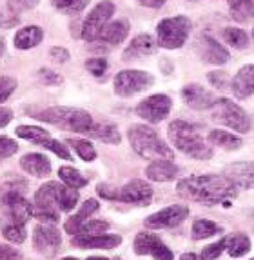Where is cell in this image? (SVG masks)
<instances>
[{"mask_svg": "<svg viewBox=\"0 0 254 260\" xmlns=\"http://www.w3.org/2000/svg\"><path fill=\"white\" fill-rule=\"evenodd\" d=\"M42 40H44V29L40 26H24L13 37L15 48L22 49V51L37 48Z\"/></svg>", "mask_w": 254, "mask_h": 260, "instance_id": "484cf974", "label": "cell"}, {"mask_svg": "<svg viewBox=\"0 0 254 260\" xmlns=\"http://www.w3.org/2000/svg\"><path fill=\"white\" fill-rule=\"evenodd\" d=\"M252 37H254V31H252Z\"/></svg>", "mask_w": 254, "mask_h": 260, "instance_id": "6125c7cd", "label": "cell"}, {"mask_svg": "<svg viewBox=\"0 0 254 260\" xmlns=\"http://www.w3.org/2000/svg\"><path fill=\"white\" fill-rule=\"evenodd\" d=\"M39 77H40V80H42L44 84H48V86H60V84L64 82L62 75H58L53 70H48V68H42V70L39 71Z\"/></svg>", "mask_w": 254, "mask_h": 260, "instance_id": "f6af8a7d", "label": "cell"}, {"mask_svg": "<svg viewBox=\"0 0 254 260\" xmlns=\"http://www.w3.org/2000/svg\"><path fill=\"white\" fill-rule=\"evenodd\" d=\"M0 260H22V253L4 244V246H0Z\"/></svg>", "mask_w": 254, "mask_h": 260, "instance_id": "c3c4849f", "label": "cell"}, {"mask_svg": "<svg viewBox=\"0 0 254 260\" xmlns=\"http://www.w3.org/2000/svg\"><path fill=\"white\" fill-rule=\"evenodd\" d=\"M252 6H254V0H252Z\"/></svg>", "mask_w": 254, "mask_h": 260, "instance_id": "94428289", "label": "cell"}, {"mask_svg": "<svg viewBox=\"0 0 254 260\" xmlns=\"http://www.w3.org/2000/svg\"><path fill=\"white\" fill-rule=\"evenodd\" d=\"M153 187L149 182L142 180V178H133L124 187L118 189V202H125V204H136V206H149L153 200Z\"/></svg>", "mask_w": 254, "mask_h": 260, "instance_id": "9a60e30c", "label": "cell"}, {"mask_svg": "<svg viewBox=\"0 0 254 260\" xmlns=\"http://www.w3.org/2000/svg\"><path fill=\"white\" fill-rule=\"evenodd\" d=\"M205 139H207V142H209V146L225 149V151H238V149L243 146V140H241L238 135L231 133V131H225V129H211L207 133Z\"/></svg>", "mask_w": 254, "mask_h": 260, "instance_id": "d4e9b609", "label": "cell"}, {"mask_svg": "<svg viewBox=\"0 0 254 260\" xmlns=\"http://www.w3.org/2000/svg\"><path fill=\"white\" fill-rule=\"evenodd\" d=\"M69 148H73V151L77 153L84 162H93L96 160V149L93 146V142L87 139H67Z\"/></svg>", "mask_w": 254, "mask_h": 260, "instance_id": "1f68e13d", "label": "cell"}, {"mask_svg": "<svg viewBox=\"0 0 254 260\" xmlns=\"http://www.w3.org/2000/svg\"><path fill=\"white\" fill-rule=\"evenodd\" d=\"M18 24V17L13 13H0V27H13Z\"/></svg>", "mask_w": 254, "mask_h": 260, "instance_id": "681fc988", "label": "cell"}, {"mask_svg": "<svg viewBox=\"0 0 254 260\" xmlns=\"http://www.w3.org/2000/svg\"><path fill=\"white\" fill-rule=\"evenodd\" d=\"M209 111H211L212 122L224 127L238 131V133H249L252 129V118L247 115V111L240 104H236L231 99H225V96L216 99Z\"/></svg>", "mask_w": 254, "mask_h": 260, "instance_id": "52a82bcc", "label": "cell"}, {"mask_svg": "<svg viewBox=\"0 0 254 260\" xmlns=\"http://www.w3.org/2000/svg\"><path fill=\"white\" fill-rule=\"evenodd\" d=\"M24 184L13 182L0 187V209L4 213L8 222L13 224H26L33 217V204L22 195Z\"/></svg>", "mask_w": 254, "mask_h": 260, "instance_id": "8992f818", "label": "cell"}, {"mask_svg": "<svg viewBox=\"0 0 254 260\" xmlns=\"http://www.w3.org/2000/svg\"><path fill=\"white\" fill-rule=\"evenodd\" d=\"M207 80L211 82L212 87L220 89V91H224V89H231V78L227 77V73H224V71H220V70L207 73Z\"/></svg>", "mask_w": 254, "mask_h": 260, "instance_id": "60d3db41", "label": "cell"}, {"mask_svg": "<svg viewBox=\"0 0 254 260\" xmlns=\"http://www.w3.org/2000/svg\"><path fill=\"white\" fill-rule=\"evenodd\" d=\"M250 260H254V258H250Z\"/></svg>", "mask_w": 254, "mask_h": 260, "instance_id": "be15d7a7", "label": "cell"}, {"mask_svg": "<svg viewBox=\"0 0 254 260\" xmlns=\"http://www.w3.org/2000/svg\"><path fill=\"white\" fill-rule=\"evenodd\" d=\"M15 89H17V80L13 77H8V75L0 77V104L13 95Z\"/></svg>", "mask_w": 254, "mask_h": 260, "instance_id": "7bdbcfd3", "label": "cell"}, {"mask_svg": "<svg viewBox=\"0 0 254 260\" xmlns=\"http://www.w3.org/2000/svg\"><path fill=\"white\" fill-rule=\"evenodd\" d=\"M51 2L56 9L65 11V13H78L89 4V0H51Z\"/></svg>", "mask_w": 254, "mask_h": 260, "instance_id": "74e56055", "label": "cell"}, {"mask_svg": "<svg viewBox=\"0 0 254 260\" xmlns=\"http://www.w3.org/2000/svg\"><path fill=\"white\" fill-rule=\"evenodd\" d=\"M34 118L80 135H87L95 124L93 117L86 109L71 108V106H53V108L39 109L34 113Z\"/></svg>", "mask_w": 254, "mask_h": 260, "instance_id": "277c9868", "label": "cell"}, {"mask_svg": "<svg viewBox=\"0 0 254 260\" xmlns=\"http://www.w3.org/2000/svg\"><path fill=\"white\" fill-rule=\"evenodd\" d=\"M250 239L245 233H234L227 235V253L231 258H241L250 251Z\"/></svg>", "mask_w": 254, "mask_h": 260, "instance_id": "83f0119b", "label": "cell"}, {"mask_svg": "<svg viewBox=\"0 0 254 260\" xmlns=\"http://www.w3.org/2000/svg\"><path fill=\"white\" fill-rule=\"evenodd\" d=\"M2 235H4L6 240H9V242L13 244H22L27 237L26 228L22 224H13V222L2 224Z\"/></svg>", "mask_w": 254, "mask_h": 260, "instance_id": "e575fe53", "label": "cell"}, {"mask_svg": "<svg viewBox=\"0 0 254 260\" xmlns=\"http://www.w3.org/2000/svg\"><path fill=\"white\" fill-rule=\"evenodd\" d=\"M115 4L111 0H102L95 8L91 9L87 17L82 22V37L86 42H96V39L100 37V33L103 31V27L111 22L113 15H115Z\"/></svg>", "mask_w": 254, "mask_h": 260, "instance_id": "9c48e42d", "label": "cell"}, {"mask_svg": "<svg viewBox=\"0 0 254 260\" xmlns=\"http://www.w3.org/2000/svg\"><path fill=\"white\" fill-rule=\"evenodd\" d=\"M40 0H8V6L6 8L9 9V13L13 15H20L24 13V11H29V9L37 8L39 6Z\"/></svg>", "mask_w": 254, "mask_h": 260, "instance_id": "b9f144b4", "label": "cell"}, {"mask_svg": "<svg viewBox=\"0 0 254 260\" xmlns=\"http://www.w3.org/2000/svg\"><path fill=\"white\" fill-rule=\"evenodd\" d=\"M222 39H224V42L227 44L229 48H233V49H247L249 48V35L236 26L225 27V29L222 31Z\"/></svg>", "mask_w": 254, "mask_h": 260, "instance_id": "f1b7e54d", "label": "cell"}, {"mask_svg": "<svg viewBox=\"0 0 254 260\" xmlns=\"http://www.w3.org/2000/svg\"><path fill=\"white\" fill-rule=\"evenodd\" d=\"M58 177H60L62 184L73 187V189H82V187L87 186V178L73 166H62L58 169Z\"/></svg>", "mask_w": 254, "mask_h": 260, "instance_id": "f546056e", "label": "cell"}, {"mask_svg": "<svg viewBox=\"0 0 254 260\" xmlns=\"http://www.w3.org/2000/svg\"><path fill=\"white\" fill-rule=\"evenodd\" d=\"M224 251H227V235H225L224 239L218 240V242H214V244H211V246L203 247L202 258L203 260H216Z\"/></svg>", "mask_w": 254, "mask_h": 260, "instance_id": "f35d334b", "label": "cell"}, {"mask_svg": "<svg viewBox=\"0 0 254 260\" xmlns=\"http://www.w3.org/2000/svg\"><path fill=\"white\" fill-rule=\"evenodd\" d=\"M222 233V228L216 222L207 220V218H198L193 222V239L194 240H205L211 239L214 235Z\"/></svg>", "mask_w": 254, "mask_h": 260, "instance_id": "4dcf8cb0", "label": "cell"}, {"mask_svg": "<svg viewBox=\"0 0 254 260\" xmlns=\"http://www.w3.org/2000/svg\"><path fill=\"white\" fill-rule=\"evenodd\" d=\"M196 53L202 58V62L211 66H224L231 58V53L225 48V44L216 40L209 33H202L196 39Z\"/></svg>", "mask_w": 254, "mask_h": 260, "instance_id": "7c38bea8", "label": "cell"}, {"mask_svg": "<svg viewBox=\"0 0 254 260\" xmlns=\"http://www.w3.org/2000/svg\"><path fill=\"white\" fill-rule=\"evenodd\" d=\"M153 84H155V77L143 70H122L113 78V89L122 99H129L146 91Z\"/></svg>", "mask_w": 254, "mask_h": 260, "instance_id": "ba28073f", "label": "cell"}, {"mask_svg": "<svg viewBox=\"0 0 254 260\" xmlns=\"http://www.w3.org/2000/svg\"><path fill=\"white\" fill-rule=\"evenodd\" d=\"M62 260H78V258H75V256H65V258H62Z\"/></svg>", "mask_w": 254, "mask_h": 260, "instance_id": "6f0895ef", "label": "cell"}, {"mask_svg": "<svg viewBox=\"0 0 254 260\" xmlns=\"http://www.w3.org/2000/svg\"><path fill=\"white\" fill-rule=\"evenodd\" d=\"M131 31V22L127 18H117V20L109 22L107 26L103 27L96 42L102 44H111V46H118L129 37Z\"/></svg>", "mask_w": 254, "mask_h": 260, "instance_id": "44dd1931", "label": "cell"}, {"mask_svg": "<svg viewBox=\"0 0 254 260\" xmlns=\"http://www.w3.org/2000/svg\"><path fill=\"white\" fill-rule=\"evenodd\" d=\"M167 0H138V4L143 6V8H149V9H158L165 4Z\"/></svg>", "mask_w": 254, "mask_h": 260, "instance_id": "816d5d0a", "label": "cell"}, {"mask_svg": "<svg viewBox=\"0 0 254 260\" xmlns=\"http://www.w3.org/2000/svg\"><path fill=\"white\" fill-rule=\"evenodd\" d=\"M2 53H4V39L0 37V56H2Z\"/></svg>", "mask_w": 254, "mask_h": 260, "instance_id": "db71d44e", "label": "cell"}, {"mask_svg": "<svg viewBox=\"0 0 254 260\" xmlns=\"http://www.w3.org/2000/svg\"><path fill=\"white\" fill-rule=\"evenodd\" d=\"M231 91L238 100H245L254 95V64L241 66L236 71L231 78Z\"/></svg>", "mask_w": 254, "mask_h": 260, "instance_id": "ac0fdd59", "label": "cell"}, {"mask_svg": "<svg viewBox=\"0 0 254 260\" xmlns=\"http://www.w3.org/2000/svg\"><path fill=\"white\" fill-rule=\"evenodd\" d=\"M109 231V222L105 220H87L80 228L78 235H103Z\"/></svg>", "mask_w": 254, "mask_h": 260, "instance_id": "ab89813d", "label": "cell"}, {"mask_svg": "<svg viewBox=\"0 0 254 260\" xmlns=\"http://www.w3.org/2000/svg\"><path fill=\"white\" fill-rule=\"evenodd\" d=\"M191 2H196V0H191Z\"/></svg>", "mask_w": 254, "mask_h": 260, "instance_id": "680465c9", "label": "cell"}, {"mask_svg": "<svg viewBox=\"0 0 254 260\" xmlns=\"http://www.w3.org/2000/svg\"><path fill=\"white\" fill-rule=\"evenodd\" d=\"M18 151V144L13 139L0 137V158H9Z\"/></svg>", "mask_w": 254, "mask_h": 260, "instance_id": "ee69618b", "label": "cell"}, {"mask_svg": "<svg viewBox=\"0 0 254 260\" xmlns=\"http://www.w3.org/2000/svg\"><path fill=\"white\" fill-rule=\"evenodd\" d=\"M34 251L42 256H55L62 246V233L53 224H40L33 233Z\"/></svg>", "mask_w": 254, "mask_h": 260, "instance_id": "5bb4252c", "label": "cell"}, {"mask_svg": "<svg viewBox=\"0 0 254 260\" xmlns=\"http://www.w3.org/2000/svg\"><path fill=\"white\" fill-rule=\"evenodd\" d=\"M172 109V99L164 93H156V95H149L138 102L136 106V115L147 124H160L169 117V113Z\"/></svg>", "mask_w": 254, "mask_h": 260, "instance_id": "30bf717a", "label": "cell"}, {"mask_svg": "<svg viewBox=\"0 0 254 260\" xmlns=\"http://www.w3.org/2000/svg\"><path fill=\"white\" fill-rule=\"evenodd\" d=\"M127 140L133 151L138 156H142L143 160L153 162L160 158L174 160V151L171 149V146H167V142L147 124H133L127 129Z\"/></svg>", "mask_w": 254, "mask_h": 260, "instance_id": "3957f363", "label": "cell"}, {"mask_svg": "<svg viewBox=\"0 0 254 260\" xmlns=\"http://www.w3.org/2000/svg\"><path fill=\"white\" fill-rule=\"evenodd\" d=\"M20 166L26 173L33 175L37 178L49 177L53 171V166L49 162V158L46 155H42V153H27V155H24L20 160Z\"/></svg>", "mask_w": 254, "mask_h": 260, "instance_id": "603a6c76", "label": "cell"}, {"mask_svg": "<svg viewBox=\"0 0 254 260\" xmlns=\"http://www.w3.org/2000/svg\"><path fill=\"white\" fill-rule=\"evenodd\" d=\"M109 60L105 56H91L86 60V70L89 71L93 77H103V73L107 71Z\"/></svg>", "mask_w": 254, "mask_h": 260, "instance_id": "8d00e7d4", "label": "cell"}, {"mask_svg": "<svg viewBox=\"0 0 254 260\" xmlns=\"http://www.w3.org/2000/svg\"><path fill=\"white\" fill-rule=\"evenodd\" d=\"M180 260H203L202 255H196V253H184L180 256Z\"/></svg>", "mask_w": 254, "mask_h": 260, "instance_id": "f5cc1de1", "label": "cell"}, {"mask_svg": "<svg viewBox=\"0 0 254 260\" xmlns=\"http://www.w3.org/2000/svg\"><path fill=\"white\" fill-rule=\"evenodd\" d=\"M96 191H98V195L105 200H117L118 199V189L117 187L107 186V184H98Z\"/></svg>", "mask_w": 254, "mask_h": 260, "instance_id": "7dc6e473", "label": "cell"}, {"mask_svg": "<svg viewBox=\"0 0 254 260\" xmlns=\"http://www.w3.org/2000/svg\"><path fill=\"white\" fill-rule=\"evenodd\" d=\"M236 2H240V0H227V4H229V6H233V4H236Z\"/></svg>", "mask_w": 254, "mask_h": 260, "instance_id": "9f6ffc18", "label": "cell"}, {"mask_svg": "<svg viewBox=\"0 0 254 260\" xmlns=\"http://www.w3.org/2000/svg\"><path fill=\"white\" fill-rule=\"evenodd\" d=\"M169 140L174 148L194 160H211L214 151L203 139L198 127L187 120H172L167 127Z\"/></svg>", "mask_w": 254, "mask_h": 260, "instance_id": "7a4b0ae2", "label": "cell"}, {"mask_svg": "<svg viewBox=\"0 0 254 260\" xmlns=\"http://www.w3.org/2000/svg\"><path fill=\"white\" fill-rule=\"evenodd\" d=\"M134 253L140 256H153L155 260H174V253L164 244V240L160 239L156 233L151 231H140L134 237Z\"/></svg>", "mask_w": 254, "mask_h": 260, "instance_id": "8fae6325", "label": "cell"}, {"mask_svg": "<svg viewBox=\"0 0 254 260\" xmlns=\"http://www.w3.org/2000/svg\"><path fill=\"white\" fill-rule=\"evenodd\" d=\"M222 175H225L238 189H254V162L227 164Z\"/></svg>", "mask_w": 254, "mask_h": 260, "instance_id": "e0dca14e", "label": "cell"}, {"mask_svg": "<svg viewBox=\"0 0 254 260\" xmlns=\"http://www.w3.org/2000/svg\"><path fill=\"white\" fill-rule=\"evenodd\" d=\"M40 146H42L44 149H48V151L55 153L56 156L64 158V160H73V155H71V151H69V146H65V144L60 142V140L53 139V137L48 140H44Z\"/></svg>", "mask_w": 254, "mask_h": 260, "instance_id": "d590c367", "label": "cell"}, {"mask_svg": "<svg viewBox=\"0 0 254 260\" xmlns=\"http://www.w3.org/2000/svg\"><path fill=\"white\" fill-rule=\"evenodd\" d=\"M98 209H100L98 200L87 199L84 204H80V209L75 213L73 217L67 218V222H65V231L71 235H78V231H80V228L87 222V218H89L91 215H95Z\"/></svg>", "mask_w": 254, "mask_h": 260, "instance_id": "cb8c5ba5", "label": "cell"}, {"mask_svg": "<svg viewBox=\"0 0 254 260\" xmlns=\"http://www.w3.org/2000/svg\"><path fill=\"white\" fill-rule=\"evenodd\" d=\"M49 56H51L56 64H65V62H69V58H71V53L65 48H62V46H53V48L49 49Z\"/></svg>", "mask_w": 254, "mask_h": 260, "instance_id": "bcb514c9", "label": "cell"}, {"mask_svg": "<svg viewBox=\"0 0 254 260\" xmlns=\"http://www.w3.org/2000/svg\"><path fill=\"white\" fill-rule=\"evenodd\" d=\"M156 49H158V44H156V39H153L151 35L147 33H140L136 35L131 44L125 48L124 51V58L125 60H133V58H138V56H149L155 55Z\"/></svg>", "mask_w": 254, "mask_h": 260, "instance_id": "7402d4cb", "label": "cell"}, {"mask_svg": "<svg viewBox=\"0 0 254 260\" xmlns=\"http://www.w3.org/2000/svg\"><path fill=\"white\" fill-rule=\"evenodd\" d=\"M17 137H20V139H24V140H31V142H34L37 146H40L44 140L51 139V133L39 126H18Z\"/></svg>", "mask_w": 254, "mask_h": 260, "instance_id": "836d02e7", "label": "cell"}, {"mask_svg": "<svg viewBox=\"0 0 254 260\" xmlns=\"http://www.w3.org/2000/svg\"><path fill=\"white\" fill-rule=\"evenodd\" d=\"M13 120V109L9 108H0V129L6 127L9 122Z\"/></svg>", "mask_w": 254, "mask_h": 260, "instance_id": "f907efd6", "label": "cell"}, {"mask_svg": "<svg viewBox=\"0 0 254 260\" xmlns=\"http://www.w3.org/2000/svg\"><path fill=\"white\" fill-rule=\"evenodd\" d=\"M87 137H93V139L102 140V142L111 144V146H118L122 142L120 131L111 122H95L93 127L89 129V133H87Z\"/></svg>", "mask_w": 254, "mask_h": 260, "instance_id": "4316f807", "label": "cell"}, {"mask_svg": "<svg viewBox=\"0 0 254 260\" xmlns=\"http://www.w3.org/2000/svg\"><path fill=\"white\" fill-rule=\"evenodd\" d=\"M115 260H120V258H115Z\"/></svg>", "mask_w": 254, "mask_h": 260, "instance_id": "91938a15", "label": "cell"}, {"mask_svg": "<svg viewBox=\"0 0 254 260\" xmlns=\"http://www.w3.org/2000/svg\"><path fill=\"white\" fill-rule=\"evenodd\" d=\"M187 217H189V208L186 204H172L149 215L143 224L149 230H171L180 225Z\"/></svg>", "mask_w": 254, "mask_h": 260, "instance_id": "4fadbf2b", "label": "cell"}, {"mask_svg": "<svg viewBox=\"0 0 254 260\" xmlns=\"http://www.w3.org/2000/svg\"><path fill=\"white\" fill-rule=\"evenodd\" d=\"M180 96L184 100V104L187 108L194 109V111H207V109H211L216 100L212 91H209L202 84H187V86H184L180 91Z\"/></svg>", "mask_w": 254, "mask_h": 260, "instance_id": "2e32d148", "label": "cell"}, {"mask_svg": "<svg viewBox=\"0 0 254 260\" xmlns=\"http://www.w3.org/2000/svg\"><path fill=\"white\" fill-rule=\"evenodd\" d=\"M229 11H231V18L238 24H245L247 20L254 17V6L252 0H240L236 4L229 6Z\"/></svg>", "mask_w": 254, "mask_h": 260, "instance_id": "d6a6232c", "label": "cell"}, {"mask_svg": "<svg viewBox=\"0 0 254 260\" xmlns=\"http://www.w3.org/2000/svg\"><path fill=\"white\" fill-rule=\"evenodd\" d=\"M178 195L203 206H216L234 199L238 187L225 175H189L178 180Z\"/></svg>", "mask_w": 254, "mask_h": 260, "instance_id": "6da1fadb", "label": "cell"}, {"mask_svg": "<svg viewBox=\"0 0 254 260\" xmlns=\"http://www.w3.org/2000/svg\"><path fill=\"white\" fill-rule=\"evenodd\" d=\"M191 31H193V22L186 15L162 18L156 26V44L158 48L169 49V51L180 49L187 44Z\"/></svg>", "mask_w": 254, "mask_h": 260, "instance_id": "5b68a950", "label": "cell"}, {"mask_svg": "<svg viewBox=\"0 0 254 260\" xmlns=\"http://www.w3.org/2000/svg\"><path fill=\"white\" fill-rule=\"evenodd\" d=\"M87 260H109V258H105V256H89Z\"/></svg>", "mask_w": 254, "mask_h": 260, "instance_id": "11a10c76", "label": "cell"}, {"mask_svg": "<svg viewBox=\"0 0 254 260\" xmlns=\"http://www.w3.org/2000/svg\"><path fill=\"white\" fill-rule=\"evenodd\" d=\"M146 177L153 182H171V180L180 177V168L172 160L160 158V160H153L147 164Z\"/></svg>", "mask_w": 254, "mask_h": 260, "instance_id": "ffe728a7", "label": "cell"}, {"mask_svg": "<svg viewBox=\"0 0 254 260\" xmlns=\"http://www.w3.org/2000/svg\"><path fill=\"white\" fill-rule=\"evenodd\" d=\"M122 239L118 235L103 233V235H75L71 244L82 249H113L118 247Z\"/></svg>", "mask_w": 254, "mask_h": 260, "instance_id": "d6986e66", "label": "cell"}]
</instances>
